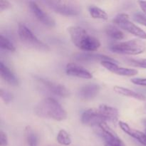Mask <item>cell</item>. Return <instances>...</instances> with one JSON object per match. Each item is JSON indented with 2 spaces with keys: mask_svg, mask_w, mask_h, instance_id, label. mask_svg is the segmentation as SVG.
<instances>
[{
  "mask_svg": "<svg viewBox=\"0 0 146 146\" xmlns=\"http://www.w3.org/2000/svg\"><path fill=\"white\" fill-rule=\"evenodd\" d=\"M145 134H146V129H145Z\"/></svg>",
  "mask_w": 146,
  "mask_h": 146,
  "instance_id": "obj_33",
  "label": "cell"
},
{
  "mask_svg": "<svg viewBox=\"0 0 146 146\" xmlns=\"http://www.w3.org/2000/svg\"><path fill=\"white\" fill-rule=\"evenodd\" d=\"M106 34L113 39L121 40L124 38L125 34L120 29L113 25H108L106 27Z\"/></svg>",
  "mask_w": 146,
  "mask_h": 146,
  "instance_id": "obj_19",
  "label": "cell"
},
{
  "mask_svg": "<svg viewBox=\"0 0 146 146\" xmlns=\"http://www.w3.org/2000/svg\"><path fill=\"white\" fill-rule=\"evenodd\" d=\"M11 7V4L9 1L7 0H0V11H2L4 10H7Z\"/></svg>",
  "mask_w": 146,
  "mask_h": 146,
  "instance_id": "obj_29",
  "label": "cell"
},
{
  "mask_svg": "<svg viewBox=\"0 0 146 146\" xmlns=\"http://www.w3.org/2000/svg\"><path fill=\"white\" fill-rule=\"evenodd\" d=\"M118 124H119L120 128H121L123 132L128 134L131 137L133 138L136 141H138L141 145L143 146H146V134L144 133L141 132V131H138V130L133 129V128H131L128 123L123 122V121H118Z\"/></svg>",
  "mask_w": 146,
  "mask_h": 146,
  "instance_id": "obj_15",
  "label": "cell"
},
{
  "mask_svg": "<svg viewBox=\"0 0 146 146\" xmlns=\"http://www.w3.org/2000/svg\"><path fill=\"white\" fill-rule=\"evenodd\" d=\"M0 75H1V78L4 79L9 85L14 86H18V78H17L15 74L11 71V69L4 64L2 61L0 62Z\"/></svg>",
  "mask_w": 146,
  "mask_h": 146,
  "instance_id": "obj_17",
  "label": "cell"
},
{
  "mask_svg": "<svg viewBox=\"0 0 146 146\" xmlns=\"http://www.w3.org/2000/svg\"><path fill=\"white\" fill-rule=\"evenodd\" d=\"M26 140L29 146H37L38 143V138L36 133L29 127L26 130Z\"/></svg>",
  "mask_w": 146,
  "mask_h": 146,
  "instance_id": "obj_21",
  "label": "cell"
},
{
  "mask_svg": "<svg viewBox=\"0 0 146 146\" xmlns=\"http://www.w3.org/2000/svg\"><path fill=\"white\" fill-rule=\"evenodd\" d=\"M127 62L132 66L146 68V58H141V59L129 58V59H127Z\"/></svg>",
  "mask_w": 146,
  "mask_h": 146,
  "instance_id": "obj_24",
  "label": "cell"
},
{
  "mask_svg": "<svg viewBox=\"0 0 146 146\" xmlns=\"http://www.w3.org/2000/svg\"><path fill=\"white\" fill-rule=\"evenodd\" d=\"M89 10V14L93 19H101V20H107L108 18V14L106 11H104L102 9L99 8L96 6H91L88 9Z\"/></svg>",
  "mask_w": 146,
  "mask_h": 146,
  "instance_id": "obj_20",
  "label": "cell"
},
{
  "mask_svg": "<svg viewBox=\"0 0 146 146\" xmlns=\"http://www.w3.org/2000/svg\"><path fill=\"white\" fill-rule=\"evenodd\" d=\"M0 47L2 49L11 51V52H14L16 51L15 46L12 44V42L9 38L3 36L2 34L0 35Z\"/></svg>",
  "mask_w": 146,
  "mask_h": 146,
  "instance_id": "obj_23",
  "label": "cell"
},
{
  "mask_svg": "<svg viewBox=\"0 0 146 146\" xmlns=\"http://www.w3.org/2000/svg\"><path fill=\"white\" fill-rule=\"evenodd\" d=\"M138 3L143 14H145L146 15V1H139Z\"/></svg>",
  "mask_w": 146,
  "mask_h": 146,
  "instance_id": "obj_30",
  "label": "cell"
},
{
  "mask_svg": "<svg viewBox=\"0 0 146 146\" xmlns=\"http://www.w3.org/2000/svg\"><path fill=\"white\" fill-rule=\"evenodd\" d=\"M36 81L38 88L44 92L53 94V95L61 97V98H67L69 96V91L62 84L41 78H37Z\"/></svg>",
  "mask_w": 146,
  "mask_h": 146,
  "instance_id": "obj_7",
  "label": "cell"
},
{
  "mask_svg": "<svg viewBox=\"0 0 146 146\" xmlns=\"http://www.w3.org/2000/svg\"><path fill=\"white\" fill-rule=\"evenodd\" d=\"M110 50L115 54L135 56L143 54L146 50V44L140 38L129 40L113 44Z\"/></svg>",
  "mask_w": 146,
  "mask_h": 146,
  "instance_id": "obj_3",
  "label": "cell"
},
{
  "mask_svg": "<svg viewBox=\"0 0 146 146\" xmlns=\"http://www.w3.org/2000/svg\"><path fill=\"white\" fill-rule=\"evenodd\" d=\"M131 83L137 86H141L146 87V78H134L131 79Z\"/></svg>",
  "mask_w": 146,
  "mask_h": 146,
  "instance_id": "obj_27",
  "label": "cell"
},
{
  "mask_svg": "<svg viewBox=\"0 0 146 146\" xmlns=\"http://www.w3.org/2000/svg\"><path fill=\"white\" fill-rule=\"evenodd\" d=\"M29 7L31 13L34 17L44 25L49 27H54L56 25V21L51 16L42 9L36 1H29Z\"/></svg>",
  "mask_w": 146,
  "mask_h": 146,
  "instance_id": "obj_8",
  "label": "cell"
},
{
  "mask_svg": "<svg viewBox=\"0 0 146 146\" xmlns=\"http://www.w3.org/2000/svg\"><path fill=\"white\" fill-rule=\"evenodd\" d=\"M99 128L102 132V136L105 141V143L124 146L123 142L120 139L116 133L107 124L106 122L101 123Z\"/></svg>",
  "mask_w": 146,
  "mask_h": 146,
  "instance_id": "obj_11",
  "label": "cell"
},
{
  "mask_svg": "<svg viewBox=\"0 0 146 146\" xmlns=\"http://www.w3.org/2000/svg\"><path fill=\"white\" fill-rule=\"evenodd\" d=\"M114 24L127 32L138 37L140 39H146V32L130 20V17L125 13L118 14L113 19Z\"/></svg>",
  "mask_w": 146,
  "mask_h": 146,
  "instance_id": "obj_6",
  "label": "cell"
},
{
  "mask_svg": "<svg viewBox=\"0 0 146 146\" xmlns=\"http://www.w3.org/2000/svg\"><path fill=\"white\" fill-rule=\"evenodd\" d=\"M0 96H1V99L4 101L5 104H9L13 99V96L11 93L5 91V90L1 88L0 90Z\"/></svg>",
  "mask_w": 146,
  "mask_h": 146,
  "instance_id": "obj_26",
  "label": "cell"
},
{
  "mask_svg": "<svg viewBox=\"0 0 146 146\" xmlns=\"http://www.w3.org/2000/svg\"><path fill=\"white\" fill-rule=\"evenodd\" d=\"M34 113L38 117L62 121L66 119L67 113L61 104L53 98H46L34 107Z\"/></svg>",
  "mask_w": 146,
  "mask_h": 146,
  "instance_id": "obj_1",
  "label": "cell"
},
{
  "mask_svg": "<svg viewBox=\"0 0 146 146\" xmlns=\"http://www.w3.org/2000/svg\"><path fill=\"white\" fill-rule=\"evenodd\" d=\"M0 143H1V146L8 145V138H7V135L3 131H0Z\"/></svg>",
  "mask_w": 146,
  "mask_h": 146,
  "instance_id": "obj_28",
  "label": "cell"
},
{
  "mask_svg": "<svg viewBox=\"0 0 146 146\" xmlns=\"http://www.w3.org/2000/svg\"><path fill=\"white\" fill-rule=\"evenodd\" d=\"M74 58L78 61H110L118 63L116 60L106 55L100 54H94L92 52H82L75 54Z\"/></svg>",
  "mask_w": 146,
  "mask_h": 146,
  "instance_id": "obj_13",
  "label": "cell"
},
{
  "mask_svg": "<svg viewBox=\"0 0 146 146\" xmlns=\"http://www.w3.org/2000/svg\"><path fill=\"white\" fill-rule=\"evenodd\" d=\"M145 110H146V104H145Z\"/></svg>",
  "mask_w": 146,
  "mask_h": 146,
  "instance_id": "obj_32",
  "label": "cell"
},
{
  "mask_svg": "<svg viewBox=\"0 0 146 146\" xmlns=\"http://www.w3.org/2000/svg\"><path fill=\"white\" fill-rule=\"evenodd\" d=\"M66 73L70 76L77 77L84 79H91L93 75L89 71L81 66L76 64H68L66 67Z\"/></svg>",
  "mask_w": 146,
  "mask_h": 146,
  "instance_id": "obj_12",
  "label": "cell"
},
{
  "mask_svg": "<svg viewBox=\"0 0 146 146\" xmlns=\"http://www.w3.org/2000/svg\"><path fill=\"white\" fill-rule=\"evenodd\" d=\"M81 123L88 126H99L103 122H106L100 113L99 110L96 108H89L84 111L81 115Z\"/></svg>",
  "mask_w": 146,
  "mask_h": 146,
  "instance_id": "obj_9",
  "label": "cell"
},
{
  "mask_svg": "<svg viewBox=\"0 0 146 146\" xmlns=\"http://www.w3.org/2000/svg\"><path fill=\"white\" fill-rule=\"evenodd\" d=\"M98 110L106 121H108L112 123H116L118 121V110L116 108L106 104H101L98 107Z\"/></svg>",
  "mask_w": 146,
  "mask_h": 146,
  "instance_id": "obj_16",
  "label": "cell"
},
{
  "mask_svg": "<svg viewBox=\"0 0 146 146\" xmlns=\"http://www.w3.org/2000/svg\"><path fill=\"white\" fill-rule=\"evenodd\" d=\"M101 64L108 71L121 76H134L138 74L137 69L121 67L117 64V63L113 61H104L101 62Z\"/></svg>",
  "mask_w": 146,
  "mask_h": 146,
  "instance_id": "obj_10",
  "label": "cell"
},
{
  "mask_svg": "<svg viewBox=\"0 0 146 146\" xmlns=\"http://www.w3.org/2000/svg\"><path fill=\"white\" fill-rule=\"evenodd\" d=\"M105 146H121V145H113V144L105 143Z\"/></svg>",
  "mask_w": 146,
  "mask_h": 146,
  "instance_id": "obj_31",
  "label": "cell"
},
{
  "mask_svg": "<svg viewBox=\"0 0 146 146\" xmlns=\"http://www.w3.org/2000/svg\"><path fill=\"white\" fill-rule=\"evenodd\" d=\"M54 12L64 16H78L81 12V7L76 1L46 0L42 1Z\"/></svg>",
  "mask_w": 146,
  "mask_h": 146,
  "instance_id": "obj_4",
  "label": "cell"
},
{
  "mask_svg": "<svg viewBox=\"0 0 146 146\" xmlns=\"http://www.w3.org/2000/svg\"><path fill=\"white\" fill-rule=\"evenodd\" d=\"M100 86L96 84H88L83 86L78 91V96L83 100L89 101L96 96L99 93Z\"/></svg>",
  "mask_w": 146,
  "mask_h": 146,
  "instance_id": "obj_14",
  "label": "cell"
},
{
  "mask_svg": "<svg viewBox=\"0 0 146 146\" xmlns=\"http://www.w3.org/2000/svg\"><path fill=\"white\" fill-rule=\"evenodd\" d=\"M57 142L60 144L64 146H68L71 144V139L70 137L69 134L67 133L66 131L62 129L60 130L57 135Z\"/></svg>",
  "mask_w": 146,
  "mask_h": 146,
  "instance_id": "obj_22",
  "label": "cell"
},
{
  "mask_svg": "<svg viewBox=\"0 0 146 146\" xmlns=\"http://www.w3.org/2000/svg\"><path fill=\"white\" fill-rule=\"evenodd\" d=\"M68 31L73 44L84 52L97 51L101 46L99 40L82 27L73 26L68 27Z\"/></svg>",
  "mask_w": 146,
  "mask_h": 146,
  "instance_id": "obj_2",
  "label": "cell"
},
{
  "mask_svg": "<svg viewBox=\"0 0 146 146\" xmlns=\"http://www.w3.org/2000/svg\"><path fill=\"white\" fill-rule=\"evenodd\" d=\"M18 34L21 42L28 48L41 51H47L50 49L47 44L40 41L24 24H19Z\"/></svg>",
  "mask_w": 146,
  "mask_h": 146,
  "instance_id": "obj_5",
  "label": "cell"
},
{
  "mask_svg": "<svg viewBox=\"0 0 146 146\" xmlns=\"http://www.w3.org/2000/svg\"><path fill=\"white\" fill-rule=\"evenodd\" d=\"M113 91L116 94L119 95L129 97V98H135V99L139 100V101H145L146 97L142 94L133 91L129 88H124V87L119 86H115L113 87Z\"/></svg>",
  "mask_w": 146,
  "mask_h": 146,
  "instance_id": "obj_18",
  "label": "cell"
},
{
  "mask_svg": "<svg viewBox=\"0 0 146 146\" xmlns=\"http://www.w3.org/2000/svg\"><path fill=\"white\" fill-rule=\"evenodd\" d=\"M133 20L141 25L146 27V15L143 13L137 12L133 15Z\"/></svg>",
  "mask_w": 146,
  "mask_h": 146,
  "instance_id": "obj_25",
  "label": "cell"
}]
</instances>
